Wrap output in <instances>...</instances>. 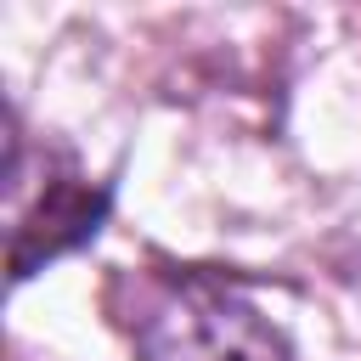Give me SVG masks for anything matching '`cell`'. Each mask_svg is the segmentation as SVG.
<instances>
[{
	"label": "cell",
	"instance_id": "6da1fadb",
	"mask_svg": "<svg viewBox=\"0 0 361 361\" xmlns=\"http://www.w3.org/2000/svg\"><path fill=\"white\" fill-rule=\"evenodd\" d=\"M124 333L141 361H293L282 327L243 288L203 271L141 276Z\"/></svg>",
	"mask_w": 361,
	"mask_h": 361
},
{
	"label": "cell",
	"instance_id": "7a4b0ae2",
	"mask_svg": "<svg viewBox=\"0 0 361 361\" xmlns=\"http://www.w3.org/2000/svg\"><path fill=\"white\" fill-rule=\"evenodd\" d=\"M107 220V192L85 186V180H51L39 192V203L11 226V282H28L45 259L73 254L79 243H90Z\"/></svg>",
	"mask_w": 361,
	"mask_h": 361
}]
</instances>
